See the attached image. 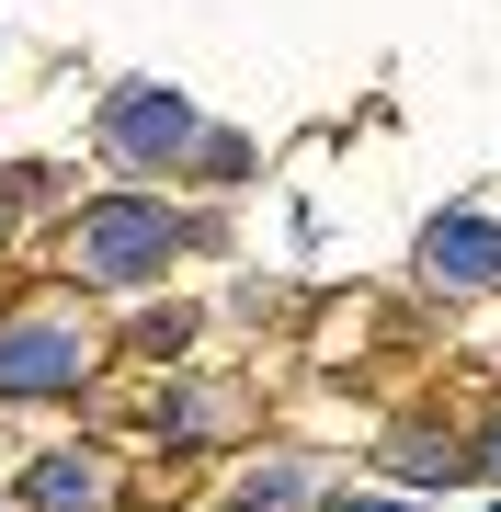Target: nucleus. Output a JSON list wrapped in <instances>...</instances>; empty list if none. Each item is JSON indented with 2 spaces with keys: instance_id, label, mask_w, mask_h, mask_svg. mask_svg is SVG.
<instances>
[{
  "instance_id": "1",
  "label": "nucleus",
  "mask_w": 501,
  "mask_h": 512,
  "mask_svg": "<svg viewBox=\"0 0 501 512\" xmlns=\"http://www.w3.org/2000/svg\"><path fill=\"white\" fill-rule=\"evenodd\" d=\"M171 251H183V217L160 194H103L69 228V274L80 285H149V274H171Z\"/></svg>"
},
{
  "instance_id": "2",
  "label": "nucleus",
  "mask_w": 501,
  "mask_h": 512,
  "mask_svg": "<svg viewBox=\"0 0 501 512\" xmlns=\"http://www.w3.org/2000/svg\"><path fill=\"white\" fill-rule=\"evenodd\" d=\"M92 330L69 308H35V319H0V399H69L80 376H92Z\"/></svg>"
},
{
  "instance_id": "3",
  "label": "nucleus",
  "mask_w": 501,
  "mask_h": 512,
  "mask_svg": "<svg viewBox=\"0 0 501 512\" xmlns=\"http://www.w3.org/2000/svg\"><path fill=\"white\" fill-rule=\"evenodd\" d=\"M103 148H114V171H171L194 148V103L171 92V80H126V92L103 103Z\"/></svg>"
},
{
  "instance_id": "4",
  "label": "nucleus",
  "mask_w": 501,
  "mask_h": 512,
  "mask_svg": "<svg viewBox=\"0 0 501 512\" xmlns=\"http://www.w3.org/2000/svg\"><path fill=\"white\" fill-rule=\"evenodd\" d=\"M422 285H445V296L501 285V228L479 217V205H456V217H433V228H422Z\"/></svg>"
},
{
  "instance_id": "5",
  "label": "nucleus",
  "mask_w": 501,
  "mask_h": 512,
  "mask_svg": "<svg viewBox=\"0 0 501 512\" xmlns=\"http://www.w3.org/2000/svg\"><path fill=\"white\" fill-rule=\"evenodd\" d=\"M23 501L35 512H92L103 501V456H35L23 467Z\"/></svg>"
},
{
  "instance_id": "6",
  "label": "nucleus",
  "mask_w": 501,
  "mask_h": 512,
  "mask_svg": "<svg viewBox=\"0 0 501 512\" xmlns=\"http://www.w3.org/2000/svg\"><path fill=\"white\" fill-rule=\"evenodd\" d=\"M388 467H399V478H467V467H479V444H456V433H399Z\"/></svg>"
},
{
  "instance_id": "7",
  "label": "nucleus",
  "mask_w": 501,
  "mask_h": 512,
  "mask_svg": "<svg viewBox=\"0 0 501 512\" xmlns=\"http://www.w3.org/2000/svg\"><path fill=\"white\" fill-rule=\"evenodd\" d=\"M240 501H251V512H297V501H308V467H251Z\"/></svg>"
},
{
  "instance_id": "8",
  "label": "nucleus",
  "mask_w": 501,
  "mask_h": 512,
  "mask_svg": "<svg viewBox=\"0 0 501 512\" xmlns=\"http://www.w3.org/2000/svg\"><path fill=\"white\" fill-rule=\"evenodd\" d=\"M479 467H490V478H501V421H490V433H479Z\"/></svg>"
},
{
  "instance_id": "9",
  "label": "nucleus",
  "mask_w": 501,
  "mask_h": 512,
  "mask_svg": "<svg viewBox=\"0 0 501 512\" xmlns=\"http://www.w3.org/2000/svg\"><path fill=\"white\" fill-rule=\"evenodd\" d=\"M342 512H410V501H342Z\"/></svg>"
},
{
  "instance_id": "10",
  "label": "nucleus",
  "mask_w": 501,
  "mask_h": 512,
  "mask_svg": "<svg viewBox=\"0 0 501 512\" xmlns=\"http://www.w3.org/2000/svg\"><path fill=\"white\" fill-rule=\"evenodd\" d=\"M0 228H12V205H0Z\"/></svg>"
},
{
  "instance_id": "11",
  "label": "nucleus",
  "mask_w": 501,
  "mask_h": 512,
  "mask_svg": "<svg viewBox=\"0 0 501 512\" xmlns=\"http://www.w3.org/2000/svg\"><path fill=\"white\" fill-rule=\"evenodd\" d=\"M490 512H501V501H490Z\"/></svg>"
}]
</instances>
